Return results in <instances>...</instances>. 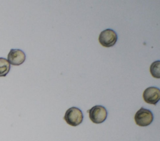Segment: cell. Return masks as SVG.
I'll use <instances>...</instances> for the list:
<instances>
[{"instance_id":"5b68a950","label":"cell","mask_w":160,"mask_h":141,"mask_svg":"<svg viewBox=\"0 0 160 141\" xmlns=\"http://www.w3.org/2000/svg\"><path fill=\"white\" fill-rule=\"evenodd\" d=\"M142 97L146 102L156 105L160 99V90L154 86L148 87L144 91Z\"/></svg>"},{"instance_id":"7a4b0ae2","label":"cell","mask_w":160,"mask_h":141,"mask_svg":"<svg viewBox=\"0 0 160 141\" xmlns=\"http://www.w3.org/2000/svg\"><path fill=\"white\" fill-rule=\"evenodd\" d=\"M153 114L152 112L144 107L140 108L134 116L136 124L141 127H146L150 125L153 121Z\"/></svg>"},{"instance_id":"6da1fadb","label":"cell","mask_w":160,"mask_h":141,"mask_svg":"<svg viewBox=\"0 0 160 141\" xmlns=\"http://www.w3.org/2000/svg\"><path fill=\"white\" fill-rule=\"evenodd\" d=\"M64 119L68 124L75 127L82 122L83 114L81 110L79 108L71 107L66 111Z\"/></svg>"},{"instance_id":"52a82bcc","label":"cell","mask_w":160,"mask_h":141,"mask_svg":"<svg viewBox=\"0 0 160 141\" xmlns=\"http://www.w3.org/2000/svg\"><path fill=\"white\" fill-rule=\"evenodd\" d=\"M11 66L8 60L0 57V77L6 76L10 70Z\"/></svg>"},{"instance_id":"ba28073f","label":"cell","mask_w":160,"mask_h":141,"mask_svg":"<svg viewBox=\"0 0 160 141\" xmlns=\"http://www.w3.org/2000/svg\"><path fill=\"white\" fill-rule=\"evenodd\" d=\"M159 67H160V61L157 60L152 63V64L150 66V73L151 75L156 78H160V71H159Z\"/></svg>"},{"instance_id":"8992f818","label":"cell","mask_w":160,"mask_h":141,"mask_svg":"<svg viewBox=\"0 0 160 141\" xmlns=\"http://www.w3.org/2000/svg\"><path fill=\"white\" fill-rule=\"evenodd\" d=\"M25 60V53L20 49H11L8 55V61L12 65H20L24 63Z\"/></svg>"},{"instance_id":"277c9868","label":"cell","mask_w":160,"mask_h":141,"mask_svg":"<svg viewBox=\"0 0 160 141\" xmlns=\"http://www.w3.org/2000/svg\"><path fill=\"white\" fill-rule=\"evenodd\" d=\"M117 40L118 35L116 32L111 29L104 30L99 35V42L104 47H110L114 45Z\"/></svg>"},{"instance_id":"3957f363","label":"cell","mask_w":160,"mask_h":141,"mask_svg":"<svg viewBox=\"0 0 160 141\" xmlns=\"http://www.w3.org/2000/svg\"><path fill=\"white\" fill-rule=\"evenodd\" d=\"M88 112L89 117L93 123L101 124L107 118V110L102 106H94L91 108Z\"/></svg>"}]
</instances>
